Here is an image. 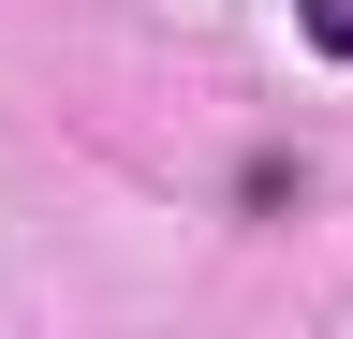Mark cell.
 I'll return each mask as SVG.
<instances>
[{
    "label": "cell",
    "mask_w": 353,
    "mask_h": 339,
    "mask_svg": "<svg viewBox=\"0 0 353 339\" xmlns=\"http://www.w3.org/2000/svg\"><path fill=\"white\" fill-rule=\"evenodd\" d=\"M294 192H309V162H294V148H250V177H236V206H250V222H280Z\"/></svg>",
    "instance_id": "6da1fadb"
},
{
    "label": "cell",
    "mask_w": 353,
    "mask_h": 339,
    "mask_svg": "<svg viewBox=\"0 0 353 339\" xmlns=\"http://www.w3.org/2000/svg\"><path fill=\"white\" fill-rule=\"evenodd\" d=\"M294 30H309L324 59H353V0H294Z\"/></svg>",
    "instance_id": "7a4b0ae2"
}]
</instances>
